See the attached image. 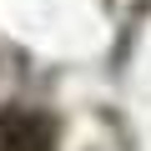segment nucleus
<instances>
[{
	"label": "nucleus",
	"mask_w": 151,
	"mask_h": 151,
	"mask_svg": "<svg viewBox=\"0 0 151 151\" xmlns=\"http://www.w3.org/2000/svg\"><path fill=\"white\" fill-rule=\"evenodd\" d=\"M55 131L35 111H0V151H50Z\"/></svg>",
	"instance_id": "nucleus-1"
}]
</instances>
